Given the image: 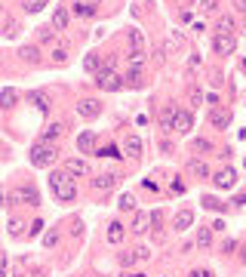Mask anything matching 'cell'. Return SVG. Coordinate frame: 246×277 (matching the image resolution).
<instances>
[{"instance_id":"cell-18","label":"cell","mask_w":246,"mask_h":277,"mask_svg":"<svg viewBox=\"0 0 246 277\" xmlns=\"http://www.w3.org/2000/svg\"><path fill=\"white\" fill-rule=\"evenodd\" d=\"M19 55H22V59H25L28 65H37V62H40V52H37V46H22V49H19Z\"/></svg>"},{"instance_id":"cell-30","label":"cell","mask_w":246,"mask_h":277,"mask_svg":"<svg viewBox=\"0 0 246 277\" xmlns=\"http://www.w3.org/2000/svg\"><path fill=\"white\" fill-rule=\"evenodd\" d=\"M83 65H86V71H105V62L99 59V55H90Z\"/></svg>"},{"instance_id":"cell-31","label":"cell","mask_w":246,"mask_h":277,"mask_svg":"<svg viewBox=\"0 0 246 277\" xmlns=\"http://www.w3.org/2000/svg\"><path fill=\"white\" fill-rule=\"evenodd\" d=\"M191 173L194 176H209V166L203 160H191Z\"/></svg>"},{"instance_id":"cell-6","label":"cell","mask_w":246,"mask_h":277,"mask_svg":"<svg viewBox=\"0 0 246 277\" xmlns=\"http://www.w3.org/2000/svg\"><path fill=\"white\" fill-rule=\"evenodd\" d=\"M213 46H216V52H219V55H231V52H234V46H237V40H234V34H216Z\"/></svg>"},{"instance_id":"cell-24","label":"cell","mask_w":246,"mask_h":277,"mask_svg":"<svg viewBox=\"0 0 246 277\" xmlns=\"http://www.w3.org/2000/svg\"><path fill=\"white\" fill-rule=\"evenodd\" d=\"M108 240H111V244H120V240H123V225H120V222H111V225H108Z\"/></svg>"},{"instance_id":"cell-32","label":"cell","mask_w":246,"mask_h":277,"mask_svg":"<svg viewBox=\"0 0 246 277\" xmlns=\"http://www.w3.org/2000/svg\"><path fill=\"white\" fill-rule=\"evenodd\" d=\"M74 12L83 15V18H90V15L96 12V6H90V3H74Z\"/></svg>"},{"instance_id":"cell-29","label":"cell","mask_w":246,"mask_h":277,"mask_svg":"<svg viewBox=\"0 0 246 277\" xmlns=\"http://www.w3.org/2000/svg\"><path fill=\"white\" fill-rule=\"evenodd\" d=\"M19 31H22V28H19V22L6 18V31H3V34H6V40H15V37H19Z\"/></svg>"},{"instance_id":"cell-33","label":"cell","mask_w":246,"mask_h":277,"mask_svg":"<svg viewBox=\"0 0 246 277\" xmlns=\"http://www.w3.org/2000/svg\"><path fill=\"white\" fill-rule=\"evenodd\" d=\"M59 133H62V126H59V123H52V126L46 129V133H43V142H49V139H56Z\"/></svg>"},{"instance_id":"cell-36","label":"cell","mask_w":246,"mask_h":277,"mask_svg":"<svg viewBox=\"0 0 246 277\" xmlns=\"http://www.w3.org/2000/svg\"><path fill=\"white\" fill-rule=\"evenodd\" d=\"M194 151H203L206 154V151H213V145H209L206 139H194Z\"/></svg>"},{"instance_id":"cell-39","label":"cell","mask_w":246,"mask_h":277,"mask_svg":"<svg viewBox=\"0 0 246 277\" xmlns=\"http://www.w3.org/2000/svg\"><path fill=\"white\" fill-rule=\"evenodd\" d=\"M203 207H206V210H219V207H222V203H219L216 197H203Z\"/></svg>"},{"instance_id":"cell-10","label":"cell","mask_w":246,"mask_h":277,"mask_svg":"<svg viewBox=\"0 0 246 277\" xmlns=\"http://www.w3.org/2000/svg\"><path fill=\"white\" fill-rule=\"evenodd\" d=\"M77 148H80V154H93V148H96V133L93 129H83V133L77 136Z\"/></svg>"},{"instance_id":"cell-7","label":"cell","mask_w":246,"mask_h":277,"mask_svg":"<svg viewBox=\"0 0 246 277\" xmlns=\"http://www.w3.org/2000/svg\"><path fill=\"white\" fill-rule=\"evenodd\" d=\"M194 225V210H179L172 219V231H188Z\"/></svg>"},{"instance_id":"cell-26","label":"cell","mask_w":246,"mask_h":277,"mask_svg":"<svg viewBox=\"0 0 246 277\" xmlns=\"http://www.w3.org/2000/svg\"><path fill=\"white\" fill-rule=\"evenodd\" d=\"M182 43H185V37H182V34H179V31H172V34H169V37H166V49H179V46H182Z\"/></svg>"},{"instance_id":"cell-44","label":"cell","mask_w":246,"mask_h":277,"mask_svg":"<svg viewBox=\"0 0 246 277\" xmlns=\"http://www.w3.org/2000/svg\"><path fill=\"white\" fill-rule=\"evenodd\" d=\"M188 277H213V274H209V271H203V268H200V271H191Z\"/></svg>"},{"instance_id":"cell-17","label":"cell","mask_w":246,"mask_h":277,"mask_svg":"<svg viewBox=\"0 0 246 277\" xmlns=\"http://www.w3.org/2000/svg\"><path fill=\"white\" fill-rule=\"evenodd\" d=\"M15 99H19V92H15L12 86H3V92H0V105H3V108H12Z\"/></svg>"},{"instance_id":"cell-11","label":"cell","mask_w":246,"mask_h":277,"mask_svg":"<svg viewBox=\"0 0 246 277\" xmlns=\"http://www.w3.org/2000/svg\"><path fill=\"white\" fill-rule=\"evenodd\" d=\"M172 126H175V133H188V129L194 126V117H191L188 111H175V117H172Z\"/></svg>"},{"instance_id":"cell-13","label":"cell","mask_w":246,"mask_h":277,"mask_svg":"<svg viewBox=\"0 0 246 277\" xmlns=\"http://www.w3.org/2000/svg\"><path fill=\"white\" fill-rule=\"evenodd\" d=\"M129 49L132 52H145V34L142 31H138V28H129Z\"/></svg>"},{"instance_id":"cell-35","label":"cell","mask_w":246,"mask_h":277,"mask_svg":"<svg viewBox=\"0 0 246 277\" xmlns=\"http://www.w3.org/2000/svg\"><path fill=\"white\" fill-rule=\"evenodd\" d=\"M126 83H129V86H142V71H129Z\"/></svg>"},{"instance_id":"cell-27","label":"cell","mask_w":246,"mask_h":277,"mask_svg":"<svg viewBox=\"0 0 246 277\" xmlns=\"http://www.w3.org/2000/svg\"><path fill=\"white\" fill-rule=\"evenodd\" d=\"M22 6H25V12H40L46 6V0H22Z\"/></svg>"},{"instance_id":"cell-34","label":"cell","mask_w":246,"mask_h":277,"mask_svg":"<svg viewBox=\"0 0 246 277\" xmlns=\"http://www.w3.org/2000/svg\"><path fill=\"white\" fill-rule=\"evenodd\" d=\"M135 259H138L135 253H120V265H123V268H129V265L135 262Z\"/></svg>"},{"instance_id":"cell-16","label":"cell","mask_w":246,"mask_h":277,"mask_svg":"<svg viewBox=\"0 0 246 277\" xmlns=\"http://www.w3.org/2000/svg\"><path fill=\"white\" fill-rule=\"evenodd\" d=\"M148 222H151V216H148V213L135 210V216H132V231H135V234H145V231H148Z\"/></svg>"},{"instance_id":"cell-1","label":"cell","mask_w":246,"mask_h":277,"mask_svg":"<svg viewBox=\"0 0 246 277\" xmlns=\"http://www.w3.org/2000/svg\"><path fill=\"white\" fill-rule=\"evenodd\" d=\"M49 188H52V194H56L62 203H68V200H74V197H77V185H74L71 173H65V170L49 173Z\"/></svg>"},{"instance_id":"cell-40","label":"cell","mask_w":246,"mask_h":277,"mask_svg":"<svg viewBox=\"0 0 246 277\" xmlns=\"http://www.w3.org/2000/svg\"><path fill=\"white\" fill-rule=\"evenodd\" d=\"M52 59H56V62H65L68 52H65V49H56V52H52Z\"/></svg>"},{"instance_id":"cell-15","label":"cell","mask_w":246,"mask_h":277,"mask_svg":"<svg viewBox=\"0 0 246 277\" xmlns=\"http://www.w3.org/2000/svg\"><path fill=\"white\" fill-rule=\"evenodd\" d=\"M123 151H126L129 157H138V154H142V139H138V136H126V139H123Z\"/></svg>"},{"instance_id":"cell-37","label":"cell","mask_w":246,"mask_h":277,"mask_svg":"<svg viewBox=\"0 0 246 277\" xmlns=\"http://www.w3.org/2000/svg\"><path fill=\"white\" fill-rule=\"evenodd\" d=\"M56 244H59V234H56V231H49V234L43 237V247L49 250V247H56Z\"/></svg>"},{"instance_id":"cell-23","label":"cell","mask_w":246,"mask_h":277,"mask_svg":"<svg viewBox=\"0 0 246 277\" xmlns=\"http://www.w3.org/2000/svg\"><path fill=\"white\" fill-rule=\"evenodd\" d=\"M228 123H231V111H213V126L225 129Z\"/></svg>"},{"instance_id":"cell-48","label":"cell","mask_w":246,"mask_h":277,"mask_svg":"<svg viewBox=\"0 0 246 277\" xmlns=\"http://www.w3.org/2000/svg\"><path fill=\"white\" fill-rule=\"evenodd\" d=\"M243 262H246V250H243Z\"/></svg>"},{"instance_id":"cell-41","label":"cell","mask_w":246,"mask_h":277,"mask_svg":"<svg viewBox=\"0 0 246 277\" xmlns=\"http://www.w3.org/2000/svg\"><path fill=\"white\" fill-rule=\"evenodd\" d=\"M102 157H120V151H117V148H105Z\"/></svg>"},{"instance_id":"cell-25","label":"cell","mask_w":246,"mask_h":277,"mask_svg":"<svg viewBox=\"0 0 246 277\" xmlns=\"http://www.w3.org/2000/svg\"><path fill=\"white\" fill-rule=\"evenodd\" d=\"M213 240V228H197V247H209Z\"/></svg>"},{"instance_id":"cell-22","label":"cell","mask_w":246,"mask_h":277,"mask_svg":"<svg viewBox=\"0 0 246 277\" xmlns=\"http://www.w3.org/2000/svg\"><path fill=\"white\" fill-rule=\"evenodd\" d=\"M56 34H59V31L52 28V25H43V28L37 31V40H40V43H52V40H56Z\"/></svg>"},{"instance_id":"cell-38","label":"cell","mask_w":246,"mask_h":277,"mask_svg":"<svg viewBox=\"0 0 246 277\" xmlns=\"http://www.w3.org/2000/svg\"><path fill=\"white\" fill-rule=\"evenodd\" d=\"M9 234H12V237H19V234H22V222H19V219H12V222H9Z\"/></svg>"},{"instance_id":"cell-45","label":"cell","mask_w":246,"mask_h":277,"mask_svg":"<svg viewBox=\"0 0 246 277\" xmlns=\"http://www.w3.org/2000/svg\"><path fill=\"white\" fill-rule=\"evenodd\" d=\"M234 6H237L240 12H246V0H237V3H234Z\"/></svg>"},{"instance_id":"cell-28","label":"cell","mask_w":246,"mask_h":277,"mask_svg":"<svg viewBox=\"0 0 246 277\" xmlns=\"http://www.w3.org/2000/svg\"><path fill=\"white\" fill-rule=\"evenodd\" d=\"M142 65H145V52H129V68L142 71Z\"/></svg>"},{"instance_id":"cell-46","label":"cell","mask_w":246,"mask_h":277,"mask_svg":"<svg viewBox=\"0 0 246 277\" xmlns=\"http://www.w3.org/2000/svg\"><path fill=\"white\" fill-rule=\"evenodd\" d=\"M77 3H90V6H99V0H77Z\"/></svg>"},{"instance_id":"cell-5","label":"cell","mask_w":246,"mask_h":277,"mask_svg":"<svg viewBox=\"0 0 246 277\" xmlns=\"http://www.w3.org/2000/svg\"><path fill=\"white\" fill-rule=\"evenodd\" d=\"M114 185H117V176H114V173H102V176L93 179V191H96V194H108Z\"/></svg>"},{"instance_id":"cell-49","label":"cell","mask_w":246,"mask_h":277,"mask_svg":"<svg viewBox=\"0 0 246 277\" xmlns=\"http://www.w3.org/2000/svg\"><path fill=\"white\" fill-rule=\"evenodd\" d=\"M34 277H43V274H34Z\"/></svg>"},{"instance_id":"cell-43","label":"cell","mask_w":246,"mask_h":277,"mask_svg":"<svg viewBox=\"0 0 246 277\" xmlns=\"http://www.w3.org/2000/svg\"><path fill=\"white\" fill-rule=\"evenodd\" d=\"M216 9V0H203V12H213Z\"/></svg>"},{"instance_id":"cell-14","label":"cell","mask_w":246,"mask_h":277,"mask_svg":"<svg viewBox=\"0 0 246 277\" xmlns=\"http://www.w3.org/2000/svg\"><path fill=\"white\" fill-rule=\"evenodd\" d=\"M68 18H71V15H68V6H59L56 12H52V28H56V31H65L68 28Z\"/></svg>"},{"instance_id":"cell-9","label":"cell","mask_w":246,"mask_h":277,"mask_svg":"<svg viewBox=\"0 0 246 277\" xmlns=\"http://www.w3.org/2000/svg\"><path fill=\"white\" fill-rule=\"evenodd\" d=\"M99 111H102V105H99L96 99H80V102H77V114L86 117V120H90V117H99Z\"/></svg>"},{"instance_id":"cell-3","label":"cell","mask_w":246,"mask_h":277,"mask_svg":"<svg viewBox=\"0 0 246 277\" xmlns=\"http://www.w3.org/2000/svg\"><path fill=\"white\" fill-rule=\"evenodd\" d=\"M93 83H96L99 89H108V92H114V89H120V86H123V77H120L117 71H99Z\"/></svg>"},{"instance_id":"cell-19","label":"cell","mask_w":246,"mask_h":277,"mask_svg":"<svg viewBox=\"0 0 246 277\" xmlns=\"http://www.w3.org/2000/svg\"><path fill=\"white\" fill-rule=\"evenodd\" d=\"M28 99L37 105L40 111H49V99H46V92H40V89H34V92H28Z\"/></svg>"},{"instance_id":"cell-20","label":"cell","mask_w":246,"mask_h":277,"mask_svg":"<svg viewBox=\"0 0 246 277\" xmlns=\"http://www.w3.org/2000/svg\"><path fill=\"white\" fill-rule=\"evenodd\" d=\"M117 207H120L123 213H135V197H132V194H120V197H117Z\"/></svg>"},{"instance_id":"cell-47","label":"cell","mask_w":246,"mask_h":277,"mask_svg":"<svg viewBox=\"0 0 246 277\" xmlns=\"http://www.w3.org/2000/svg\"><path fill=\"white\" fill-rule=\"evenodd\" d=\"M240 31H246V18H243V25H240Z\"/></svg>"},{"instance_id":"cell-42","label":"cell","mask_w":246,"mask_h":277,"mask_svg":"<svg viewBox=\"0 0 246 277\" xmlns=\"http://www.w3.org/2000/svg\"><path fill=\"white\" fill-rule=\"evenodd\" d=\"M135 256H138V259H148V256H151V250H148V247H138V250H135Z\"/></svg>"},{"instance_id":"cell-8","label":"cell","mask_w":246,"mask_h":277,"mask_svg":"<svg viewBox=\"0 0 246 277\" xmlns=\"http://www.w3.org/2000/svg\"><path fill=\"white\" fill-rule=\"evenodd\" d=\"M213 182L219 185V188H225V191H228V188H234V185H237V173L231 170V166H225V170H219V173H216V179H213Z\"/></svg>"},{"instance_id":"cell-21","label":"cell","mask_w":246,"mask_h":277,"mask_svg":"<svg viewBox=\"0 0 246 277\" xmlns=\"http://www.w3.org/2000/svg\"><path fill=\"white\" fill-rule=\"evenodd\" d=\"M216 31L219 34H234V18L231 15H222L219 22H216Z\"/></svg>"},{"instance_id":"cell-4","label":"cell","mask_w":246,"mask_h":277,"mask_svg":"<svg viewBox=\"0 0 246 277\" xmlns=\"http://www.w3.org/2000/svg\"><path fill=\"white\" fill-rule=\"evenodd\" d=\"M9 203H28V207H37L40 197H37V191L28 185V188H15V191L9 194Z\"/></svg>"},{"instance_id":"cell-12","label":"cell","mask_w":246,"mask_h":277,"mask_svg":"<svg viewBox=\"0 0 246 277\" xmlns=\"http://www.w3.org/2000/svg\"><path fill=\"white\" fill-rule=\"evenodd\" d=\"M65 173H71V176H90V163L80 160V157H71L65 163Z\"/></svg>"},{"instance_id":"cell-2","label":"cell","mask_w":246,"mask_h":277,"mask_svg":"<svg viewBox=\"0 0 246 277\" xmlns=\"http://www.w3.org/2000/svg\"><path fill=\"white\" fill-rule=\"evenodd\" d=\"M56 157H59V148H56V145H49V142H37V145L31 148V163H34V166H40V170H43V166H49Z\"/></svg>"}]
</instances>
